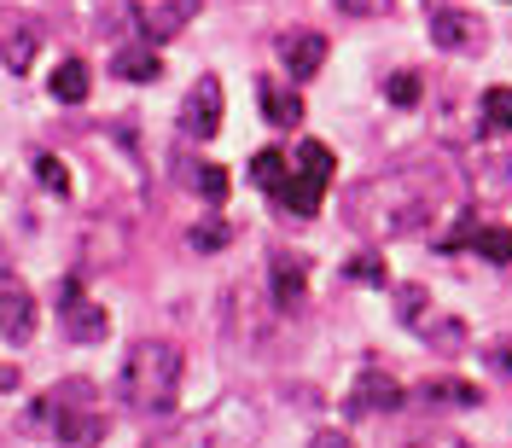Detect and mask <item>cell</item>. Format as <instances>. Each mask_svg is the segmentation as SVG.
Here are the masks:
<instances>
[{"mask_svg": "<svg viewBox=\"0 0 512 448\" xmlns=\"http://www.w3.org/2000/svg\"><path fill=\"white\" fill-rule=\"evenodd\" d=\"M181 373H187V355L169 338H140L123 361V396L140 414H169L181 396Z\"/></svg>", "mask_w": 512, "mask_h": 448, "instance_id": "1", "label": "cell"}, {"mask_svg": "<svg viewBox=\"0 0 512 448\" xmlns=\"http://www.w3.org/2000/svg\"><path fill=\"white\" fill-rule=\"evenodd\" d=\"M361 198H379V210H361L350 216L355 227H367V233H379V239H396V233H419V227H431V198L419 187V175H384V181H367V187H355Z\"/></svg>", "mask_w": 512, "mask_h": 448, "instance_id": "2", "label": "cell"}, {"mask_svg": "<svg viewBox=\"0 0 512 448\" xmlns=\"http://www.w3.org/2000/svg\"><path fill=\"white\" fill-rule=\"evenodd\" d=\"M326 181H332V146L303 140L297 146V163H291V181L274 192V204L291 210V216H315L320 198H326Z\"/></svg>", "mask_w": 512, "mask_h": 448, "instance_id": "3", "label": "cell"}, {"mask_svg": "<svg viewBox=\"0 0 512 448\" xmlns=\"http://www.w3.org/2000/svg\"><path fill=\"white\" fill-rule=\"evenodd\" d=\"M181 128H187L192 140H210V134L222 128V82H216V76H198V82H192L187 105H181Z\"/></svg>", "mask_w": 512, "mask_h": 448, "instance_id": "4", "label": "cell"}, {"mask_svg": "<svg viewBox=\"0 0 512 448\" xmlns=\"http://www.w3.org/2000/svg\"><path fill=\"white\" fill-rule=\"evenodd\" d=\"M268 291H274V309H303L309 303V262L297 251H280L268 262Z\"/></svg>", "mask_w": 512, "mask_h": 448, "instance_id": "5", "label": "cell"}, {"mask_svg": "<svg viewBox=\"0 0 512 448\" xmlns=\"http://www.w3.org/2000/svg\"><path fill=\"white\" fill-rule=\"evenodd\" d=\"M59 320H64V332H70L76 344H99V338L111 332V320H105V309H99L94 297H82V286H64Z\"/></svg>", "mask_w": 512, "mask_h": 448, "instance_id": "6", "label": "cell"}, {"mask_svg": "<svg viewBox=\"0 0 512 448\" xmlns=\"http://www.w3.org/2000/svg\"><path fill=\"white\" fill-rule=\"evenodd\" d=\"M35 332V297L12 274H0V338L6 344H24Z\"/></svg>", "mask_w": 512, "mask_h": 448, "instance_id": "7", "label": "cell"}, {"mask_svg": "<svg viewBox=\"0 0 512 448\" xmlns=\"http://www.w3.org/2000/svg\"><path fill=\"white\" fill-rule=\"evenodd\" d=\"M402 402H408V396H402V384L390 379V373H373V367H367V373L355 379V390H350L355 414H396Z\"/></svg>", "mask_w": 512, "mask_h": 448, "instance_id": "8", "label": "cell"}, {"mask_svg": "<svg viewBox=\"0 0 512 448\" xmlns=\"http://www.w3.org/2000/svg\"><path fill=\"white\" fill-rule=\"evenodd\" d=\"M431 41L443 47V53H478L483 47V30L472 12H454V6H443L437 18H431Z\"/></svg>", "mask_w": 512, "mask_h": 448, "instance_id": "9", "label": "cell"}, {"mask_svg": "<svg viewBox=\"0 0 512 448\" xmlns=\"http://www.w3.org/2000/svg\"><path fill=\"white\" fill-rule=\"evenodd\" d=\"M472 198H483V204L512 198V158L507 152H483V158H472Z\"/></svg>", "mask_w": 512, "mask_h": 448, "instance_id": "10", "label": "cell"}, {"mask_svg": "<svg viewBox=\"0 0 512 448\" xmlns=\"http://www.w3.org/2000/svg\"><path fill=\"white\" fill-rule=\"evenodd\" d=\"M192 12H198V0H163V6H146L140 12V41H175L181 24H192Z\"/></svg>", "mask_w": 512, "mask_h": 448, "instance_id": "11", "label": "cell"}, {"mask_svg": "<svg viewBox=\"0 0 512 448\" xmlns=\"http://www.w3.org/2000/svg\"><path fill=\"white\" fill-rule=\"evenodd\" d=\"M35 53H41V30H35L30 18H12L6 35H0V59H6V70L24 76V70L35 64Z\"/></svg>", "mask_w": 512, "mask_h": 448, "instance_id": "12", "label": "cell"}, {"mask_svg": "<svg viewBox=\"0 0 512 448\" xmlns=\"http://www.w3.org/2000/svg\"><path fill=\"white\" fill-rule=\"evenodd\" d=\"M280 59H286V70L297 76V82H309L320 64H326V35H315V30L286 35V41H280Z\"/></svg>", "mask_w": 512, "mask_h": 448, "instance_id": "13", "label": "cell"}, {"mask_svg": "<svg viewBox=\"0 0 512 448\" xmlns=\"http://www.w3.org/2000/svg\"><path fill=\"white\" fill-rule=\"evenodd\" d=\"M88 88H94V76H88V64H82V59L53 64V76H47V94L59 99V105H82Z\"/></svg>", "mask_w": 512, "mask_h": 448, "instance_id": "14", "label": "cell"}, {"mask_svg": "<svg viewBox=\"0 0 512 448\" xmlns=\"http://www.w3.org/2000/svg\"><path fill=\"white\" fill-rule=\"evenodd\" d=\"M111 70H117L123 82H158V76H163V59H158V47L134 41V47H117V59H111Z\"/></svg>", "mask_w": 512, "mask_h": 448, "instance_id": "15", "label": "cell"}, {"mask_svg": "<svg viewBox=\"0 0 512 448\" xmlns=\"http://www.w3.org/2000/svg\"><path fill=\"white\" fill-rule=\"evenodd\" d=\"M256 99H262V117L274 128H297L303 123V99L291 88H274V82H256Z\"/></svg>", "mask_w": 512, "mask_h": 448, "instance_id": "16", "label": "cell"}, {"mask_svg": "<svg viewBox=\"0 0 512 448\" xmlns=\"http://www.w3.org/2000/svg\"><path fill=\"white\" fill-rule=\"evenodd\" d=\"M414 332H419V338H425V344H431V350H443V355L466 350V326H460V320H443V315H437V309H431V315L419 320Z\"/></svg>", "mask_w": 512, "mask_h": 448, "instance_id": "17", "label": "cell"}, {"mask_svg": "<svg viewBox=\"0 0 512 448\" xmlns=\"http://www.w3.org/2000/svg\"><path fill=\"white\" fill-rule=\"evenodd\" d=\"M419 396L437 402V408H478V384H460V379H425Z\"/></svg>", "mask_w": 512, "mask_h": 448, "instance_id": "18", "label": "cell"}, {"mask_svg": "<svg viewBox=\"0 0 512 448\" xmlns=\"http://www.w3.org/2000/svg\"><path fill=\"white\" fill-rule=\"evenodd\" d=\"M251 181L262 192H280L291 181V163H286V152H256L251 158Z\"/></svg>", "mask_w": 512, "mask_h": 448, "instance_id": "19", "label": "cell"}, {"mask_svg": "<svg viewBox=\"0 0 512 448\" xmlns=\"http://www.w3.org/2000/svg\"><path fill=\"white\" fill-rule=\"evenodd\" d=\"M478 111H483V123H489V128H501V134H507V128H512V88H483Z\"/></svg>", "mask_w": 512, "mask_h": 448, "instance_id": "20", "label": "cell"}, {"mask_svg": "<svg viewBox=\"0 0 512 448\" xmlns=\"http://www.w3.org/2000/svg\"><path fill=\"white\" fill-rule=\"evenodd\" d=\"M192 187H198L204 204H222L227 198V169L222 163H198V169H192Z\"/></svg>", "mask_w": 512, "mask_h": 448, "instance_id": "21", "label": "cell"}, {"mask_svg": "<svg viewBox=\"0 0 512 448\" xmlns=\"http://www.w3.org/2000/svg\"><path fill=\"white\" fill-rule=\"evenodd\" d=\"M478 256L483 262H512V227H478Z\"/></svg>", "mask_w": 512, "mask_h": 448, "instance_id": "22", "label": "cell"}, {"mask_svg": "<svg viewBox=\"0 0 512 448\" xmlns=\"http://www.w3.org/2000/svg\"><path fill=\"white\" fill-rule=\"evenodd\" d=\"M396 315L408 320V326H419V320L431 315V291L425 286H402L396 291Z\"/></svg>", "mask_w": 512, "mask_h": 448, "instance_id": "23", "label": "cell"}, {"mask_svg": "<svg viewBox=\"0 0 512 448\" xmlns=\"http://www.w3.org/2000/svg\"><path fill=\"white\" fill-rule=\"evenodd\" d=\"M35 181H41L47 192H59V198L70 192V175H64V163H59V158H47V152L35 158Z\"/></svg>", "mask_w": 512, "mask_h": 448, "instance_id": "24", "label": "cell"}, {"mask_svg": "<svg viewBox=\"0 0 512 448\" xmlns=\"http://www.w3.org/2000/svg\"><path fill=\"white\" fill-rule=\"evenodd\" d=\"M227 239H233V227L227 222H198L192 227V251H222Z\"/></svg>", "mask_w": 512, "mask_h": 448, "instance_id": "25", "label": "cell"}, {"mask_svg": "<svg viewBox=\"0 0 512 448\" xmlns=\"http://www.w3.org/2000/svg\"><path fill=\"white\" fill-rule=\"evenodd\" d=\"M384 94L396 99V105H414V99H419V76H414V70H396V76L384 82Z\"/></svg>", "mask_w": 512, "mask_h": 448, "instance_id": "26", "label": "cell"}, {"mask_svg": "<svg viewBox=\"0 0 512 448\" xmlns=\"http://www.w3.org/2000/svg\"><path fill=\"white\" fill-rule=\"evenodd\" d=\"M332 6H338L344 18H384L396 0H332Z\"/></svg>", "mask_w": 512, "mask_h": 448, "instance_id": "27", "label": "cell"}, {"mask_svg": "<svg viewBox=\"0 0 512 448\" xmlns=\"http://www.w3.org/2000/svg\"><path fill=\"white\" fill-rule=\"evenodd\" d=\"M350 274H355V280H367V286H384V262H379V256H355Z\"/></svg>", "mask_w": 512, "mask_h": 448, "instance_id": "28", "label": "cell"}, {"mask_svg": "<svg viewBox=\"0 0 512 448\" xmlns=\"http://www.w3.org/2000/svg\"><path fill=\"white\" fill-rule=\"evenodd\" d=\"M309 448H355V443L344 437V431H315V443Z\"/></svg>", "mask_w": 512, "mask_h": 448, "instance_id": "29", "label": "cell"}, {"mask_svg": "<svg viewBox=\"0 0 512 448\" xmlns=\"http://www.w3.org/2000/svg\"><path fill=\"white\" fill-rule=\"evenodd\" d=\"M408 448H466L460 437H419V443H408Z\"/></svg>", "mask_w": 512, "mask_h": 448, "instance_id": "30", "label": "cell"}, {"mask_svg": "<svg viewBox=\"0 0 512 448\" xmlns=\"http://www.w3.org/2000/svg\"><path fill=\"white\" fill-rule=\"evenodd\" d=\"M6 390H18V367H12V361H0V396H6Z\"/></svg>", "mask_w": 512, "mask_h": 448, "instance_id": "31", "label": "cell"}, {"mask_svg": "<svg viewBox=\"0 0 512 448\" xmlns=\"http://www.w3.org/2000/svg\"><path fill=\"white\" fill-rule=\"evenodd\" d=\"M489 361L495 367H512V344H489Z\"/></svg>", "mask_w": 512, "mask_h": 448, "instance_id": "32", "label": "cell"}]
</instances>
